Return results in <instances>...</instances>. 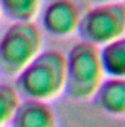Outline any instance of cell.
Returning <instances> with one entry per match:
<instances>
[{"mask_svg":"<svg viewBox=\"0 0 125 127\" xmlns=\"http://www.w3.org/2000/svg\"><path fill=\"white\" fill-rule=\"evenodd\" d=\"M12 127H56V117L47 102L24 99L10 120Z\"/></svg>","mask_w":125,"mask_h":127,"instance_id":"obj_6","label":"cell"},{"mask_svg":"<svg viewBox=\"0 0 125 127\" xmlns=\"http://www.w3.org/2000/svg\"><path fill=\"white\" fill-rule=\"evenodd\" d=\"M96 105L106 114L125 117V78H107L94 95Z\"/></svg>","mask_w":125,"mask_h":127,"instance_id":"obj_7","label":"cell"},{"mask_svg":"<svg viewBox=\"0 0 125 127\" xmlns=\"http://www.w3.org/2000/svg\"><path fill=\"white\" fill-rule=\"evenodd\" d=\"M66 58L65 92L74 100L93 99L104 81V71L100 62V49L87 41L75 43Z\"/></svg>","mask_w":125,"mask_h":127,"instance_id":"obj_2","label":"cell"},{"mask_svg":"<svg viewBox=\"0 0 125 127\" xmlns=\"http://www.w3.org/2000/svg\"><path fill=\"white\" fill-rule=\"evenodd\" d=\"M0 13H1V10H0Z\"/></svg>","mask_w":125,"mask_h":127,"instance_id":"obj_12","label":"cell"},{"mask_svg":"<svg viewBox=\"0 0 125 127\" xmlns=\"http://www.w3.org/2000/svg\"><path fill=\"white\" fill-rule=\"evenodd\" d=\"M19 102V95L12 84L0 83V127L10 123Z\"/></svg>","mask_w":125,"mask_h":127,"instance_id":"obj_10","label":"cell"},{"mask_svg":"<svg viewBox=\"0 0 125 127\" xmlns=\"http://www.w3.org/2000/svg\"><path fill=\"white\" fill-rule=\"evenodd\" d=\"M100 62L107 78H125V35L102 46Z\"/></svg>","mask_w":125,"mask_h":127,"instance_id":"obj_8","label":"cell"},{"mask_svg":"<svg viewBox=\"0 0 125 127\" xmlns=\"http://www.w3.org/2000/svg\"><path fill=\"white\" fill-rule=\"evenodd\" d=\"M43 35L32 21H15L0 37V74L16 77L41 52Z\"/></svg>","mask_w":125,"mask_h":127,"instance_id":"obj_3","label":"cell"},{"mask_svg":"<svg viewBox=\"0 0 125 127\" xmlns=\"http://www.w3.org/2000/svg\"><path fill=\"white\" fill-rule=\"evenodd\" d=\"M41 0H0L1 13L10 21H32Z\"/></svg>","mask_w":125,"mask_h":127,"instance_id":"obj_9","label":"cell"},{"mask_svg":"<svg viewBox=\"0 0 125 127\" xmlns=\"http://www.w3.org/2000/svg\"><path fill=\"white\" fill-rule=\"evenodd\" d=\"M81 13L72 0H50L41 13V25L56 37H66L78 30Z\"/></svg>","mask_w":125,"mask_h":127,"instance_id":"obj_5","label":"cell"},{"mask_svg":"<svg viewBox=\"0 0 125 127\" xmlns=\"http://www.w3.org/2000/svg\"><path fill=\"white\" fill-rule=\"evenodd\" d=\"M66 58L61 50H41L15 77V90L24 99L49 102L65 90Z\"/></svg>","mask_w":125,"mask_h":127,"instance_id":"obj_1","label":"cell"},{"mask_svg":"<svg viewBox=\"0 0 125 127\" xmlns=\"http://www.w3.org/2000/svg\"><path fill=\"white\" fill-rule=\"evenodd\" d=\"M88 3H93V4H99V3H115V1H122V0H85Z\"/></svg>","mask_w":125,"mask_h":127,"instance_id":"obj_11","label":"cell"},{"mask_svg":"<svg viewBox=\"0 0 125 127\" xmlns=\"http://www.w3.org/2000/svg\"><path fill=\"white\" fill-rule=\"evenodd\" d=\"M78 34L83 41L104 46L125 35V3H99L81 15Z\"/></svg>","mask_w":125,"mask_h":127,"instance_id":"obj_4","label":"cell"}]
</instances>
